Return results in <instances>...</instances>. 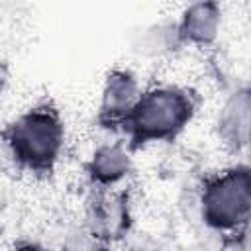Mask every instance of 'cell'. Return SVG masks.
<instances>
[{
	"label": "cell",
	"mask_w": 251,
	"mask_h": 251,
	"mask_svg": "<svg viewBox=\"0 0 251 251\" xmlns=\"http://www.w3.org/2000/svg\"><path fill=\"white\" fill-rule=\"evenodd\" d=\"M198 112L196 94L178 82L161 80L143 86L139 100L122 126V137L131 149L169 143L182 135Z\"/></svg>",
	"instance_id": "obj_1"
},
{
	"label": "cell",
	"mask_w": 251,
	"mask_h": 251,
	"mask_svg": "<svg viewBox=\"0 0 251 251\" xmlns=\"http://www.w3.org/2000/svg\"><path fill=\"white\" fill-rule=\"evenodd\" d=\"M2 143L14 167L29 175H49L65 153L67 126L53 104H33L6 124Z\"/></svg>",
	"instance_id": "obj_2"
},
{
	"label": "cell",
	"mask_w": 251,
	"mask_h": 251,
	"mask_svg": "<svg viewBox=\"0 0 251 251\" xmlns=\"http://www.w3.org/2000/svg\"><path fill=\"white\" fill-rule=\"evenodd\" d=\"M198 216L210 231L226 237L247 231L251 218V169L245 161L204 178L198 192Z\"/></svg>",
	"instance_id": "obj_3"
},
{
	"label": "cell",
	"mask_w": 251,
	"mask_h": 251,
	"mask_svg": "<svg viewBox=\"0 0 251 251\" xmlns=\"http://www.w3.org/2000/svg\"><path fill=\"white\" fill-rule=\"evenodd\" d=\"M143 84L139 76L126 67H116L108 71L102 80L100 96H98V114L96 120L102 127L122 129L126 118L133 110L139 100Z\"/></svg>",
	"instance_id": "obj_4"
},
{
	"label": "cell",
	"mask_w": 251,
	"mask_h": 251,
	"mask_svg": "<svg viewBox=\"0 0 251 251\" xmlns=\"http://www.w3.org/2000/svg\"><path fill=\"white\" fill-rule=\"evenodd\" d=\"M84 171L96 190H118L133 173V149L124 139H106L92 147Z\"/></svg>",
	"instance_id": "obj_5"
},
{
	"label": "cell",
	"mask_w": 251,
	"mask_h": 251,
	"mask_svg": "<svg viewBox=\"0 0 251 251\" xmlns=\"http://www.w3.org/2000/svg\"><path fill=\"white\" fill-rule=\"evenodd\" d=\"M131 224V210L127 196L122 188L118 190H98L94 200L86 208L82 226L90 229L100 239L114 243L122 239Z\"/></svg>",
	"instance_id": "obj_6"
},
{
	"label": "cell",
	"mask_w": 251,
	"mask_h": 251,
	"mask_svg": "<svg viewBox=\"0 0 251 251\" xmlns=\"http://www.w3.org/2000/svg\"><path fill=\"white\" fill-rule=\"evenodd\" d=\"M224 27V8L218 2H192L182 8L175 22V33L178 45L188 47H212Z\"/></svg>",
	"instance_id": "obj_7"
},
{
	"label": "cell",
	"mask_w": 251,
	"mask_h": 251,
	"mask_svg": "<svg viewBox=\"0 0 251 251\" xmlns=\"http://www.w3.org/2000/svg\"><path fill=\"white\" fill-rule=\"evenodd\" d=\"M251 126V92L247 86H237L220 106L216 116V129L222 143L241 153L249 145Z\"/></svg>",
	"instance_id": "obj_8"
},
{
	"label": "cell",
	"mask_w": 251,
	"mask_h": 251,
	"mask_svg": "<svg viewBox=\"0 0 251 251\" xmlns=\"http://www.w3.org/2000/svg\"><path fill=\"white\" fill-rule=\"evenodd\" d=\"M61 251H112V243L94 235L80 222L65 229L61 237Z\"/></svg>",
	"instance_id": "obj_9"
},
{
	"label": "cell",
	"mask_w": 251,
	"mask_h": 251,
	"mask_svg": "<svg viewBox=\"0 0 251 251\" xmlns=\"http://www.w3.org/2000/svg\"><path fill=\"white\" fill-rule=\"evenodd\" d=\"M14 251H53V249H49L43 243L33 241V239H22V241L14 243Z\"/></svg>",
	"instance_id": "obj_10"
}]
</instances>
